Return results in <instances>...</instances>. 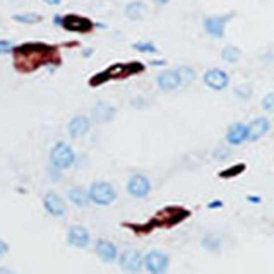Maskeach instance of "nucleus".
<instances>
[{
    "instance_id": "33",
    "label": "nucleus",
    "mask_w": 274,
    "mask_h": 274,
    "mask_svg": "<svg viewBox=\"0 0 274 274\" xmlns=\"http://www.w3.org/2000/svg\"><path fill=\"white\" fill-rule=\"evenodd\" d=\"M0 274H14L10 271V269H7V268H0Z\"/></svg>"
},
{
    "instance_id": "15",
    "label": "nucleus",
    "mask_w": 274,
    "mask_h": 274,
    "mask_svg": "<svg viewBox=\"0 0 274 274\" xmlns=\"http://www.w3.org/2000/svg\"><path fill=\"white\" fill-rule=\"evenodd\" d=\"M158 86L163 91H175L182 84H180V79L175 70H163L158 76Z\"/></svg>"
},
{
    "instance_id": "10",
    "label": "nucleus",
    "mask_w": 274,
    "mask_h": 274,
    "mask_svg": "<svg viewBox=\"0 0 274 274\" xmlns=\"http://www.w3.org/2000/svg\"><path fill=\"white\" fill-rule=\"evenodd\" d=\"M94 252L103 262H115V260L118 259V248H116V245L110 240H98Z\"/></svg>"
},
{
    "instance_id": "19",
    "label": "nucleus",
    "mask_w": 274,
    "mask_h": 274,
    "mask_svg": "<svg viewBox=\"0 0 274 274\" xmlns=\"http://www.w3.org/2000/svg\"><path fill=\"white\" fill-rule=\"evenodd\" d=\"M221 58L228 64H236L242 58V50L235 45H226L221 52Z\"/></svg>"
},
{
    "instance_id": "4",
    "label": "nucleus",
    "mask_w": 274,
    "mask_h": 274,
    "mask_svg": "<svg viewBox=\"0 0 274 274\" xmlns=\"http://www.w3.org/2000/svg\"><path fill=\"white\" fill-rule=\"evenodd\" d=\"M144 268L149 274H164L170 268V257L161 250H149L144 256Z\"/></svg>"
},
{
    "instance_id": "12",
    "label": "nucleus",
    "mask_w": 274,
    "mask_h": 274,
    "mask_svg": "<svg viewBox=\"0 0 274 274\" xmlns=\"http://www.w3.org/2000/svg\"><path fill=\"white\" fill-rule=\"evenodd\" d=\"M91 128V120L88 118L86 115H78L68 122L67 126V130H68V136L78 139V137H82L84 134H88Z\"/></svg>"
},
{
    "instance_id": "9",
    "label": "nucleus",
    "mask_w": 274,
    "mask_h": 274,
    "mask_svg": "<svg viewBox=\"0 0 274 274\" xmlns=\"http://www.w3.org/2000/svg\"><path fill=\"white\" fill-rule=\"evenodd\" d=\"M67 240L72 247L76 248H86L91 242V233L88 232V228L80 226V224H74V226L68 228Z\"/></svg>"
},
{
    "instance_id": "34",
    "label": "nucleus",
    "mask_w": 274,
    "mask_h": 274,
    "mask_svg": "<svg viewBox=\"0 0 274 274\" xmlns=\"http://www.w3.org/2000/svg\"><path fill=\"white\" fill-rule=\"evenodd\" d=\"M248 200H250V202H260V199H259V197H254V196L248 197Z\"/></svg>"
},
{
    "instance_id": "24",
    "label": "nucleus",
    "mask_w": 274,
    "mask_h": 274,
    "mask_svg": "<svg viewBox=\"0 0 274 274\" xmlns=\"http://www.w3.org/2000/svg\"><path fill=\"white\" fill-rule=\"evenodd\" d=\"M134 50L142 52V54H156L158 48L152 45L151 42H139V43H134Z\"/></svg>"
},
{
    "instance_id": "1",
    "label": "nucleus",
    "mask_w": 274,
    "mask_h": 274,
    "mask_svg": "<svg viewBox=\"0 0 274 274\" xmlns=\"http://www.w3.org/2000/svg\"><path fill=\"white\" fill-rule=\"evenodd\" d=\"M76 163V152L68 144L57 142L50 151V166L57 168L58 172L68 170Z\"/></svg>"
},
{
    "instance_id": "35",
    "label": "nucleus",
    "mask_w": 274,
    "mask_h": 274,
    "mask_svg": "<svg viewBox=\"0 0 274 274\" xmlns=\"http://www.w3.org/2000/svg\"><path fill=\"white\" fill-rule=\"evenodd\" d=\"M91 54H92V50H90V48H88V50H84V57H90Z\"/></svg>"
},
{
    "instance_id": "22",
    "label": "nucleus",
    "mask_w": 274,
    "mask_h": 274,
    "mask_svg": "<svg viewBox=\"0 0 274 274\" xmlns=\"http://www.w3.org/2000/svg\"><path fill=\"white\" fill-rule=\"evenodd\" d=\"M14 21L24 22V24H33V22L42 21V16L34 14V12H24V14H16L14 16Z\"/></svg>"
},
{
    "instance_id": "13",
    "label": "nucleus",
    "mask_w": 274,
    "mask_h": 274,
    "mask_svg": "<svg viewBox=\"0 0 274 274\" xmlns=\"http://www.w3.org/2000/svg\"><path fill=\"white\" fill-rule=\"evenodd\" d=\"M62 26L66 28L67 31H78V33H86V31L91 30L92 22L86 18H80V16H74L68 14L62 19Z\"/></svg>"
},
{
    "instance_id": "3",
    "label": "nucleus",
    "mask_w": 274,
    "mask_h": 274,
    "mask_svg": "<svg viewBox=\"0 0 274 274\" xmlns=\"http://www.w3.org/2000/svg\"><path fill=\"white\" fill-rule=\"evenodd\" d=\"M118 266L128 274H137L144 268V256L136 248H127L118 256Z\"/></svg>"
},
{
    "instance_id": "5",
    "label": "nucleus",
    "mask_w": 274,
    "mask_h": 274,
    "mask_svg": "<svg viewBox=\"0 0 274 274\" xmlns=\"http://www.w3.org/2000/svg\"><path fill=\"white\" fill-rule=\"evenodd\" d=\"M233 18H235L233 12H228V14H223V16H209V18H204L202 28L211 38H223L226 24L230 19Z\"/></svg>"
},
{
    "instance_id": "36",
    "label": "nucleus",
    "mask_w": 274,
    "mask_h": 274,
    "mask_svg": "<svg viewBox=\"0 0 274 274\" xmlns=\"http://www.w3.org/2000/svg\"><path fill=\"white\" fill-rule=\"evenodd\" d=\"M156 2H158V4H168L170 0H156Z\"/></svg>"
},
{
    "instance_id": "25",
    "label": "nucleus",
    "mask_w": 274,
    "mask_h": 274,
    "mask_svg": "<svg viewBox=\"0 0 274 274\" xmlns=\"http://www.w3.org/2000/svg\"><path fill=\"white\" fill-rule=\"evenodd\" d=\"M230 154H232V151H230L228 148H224V146H220V148H216L214 151H212V158H214L216 161H224V160H228V158H230Z\"/></svg>"
},
{
    "instance_id": "21",
    "label": "nucleus",
    "mask_w": 274,
    "mask_h": 274,
    "mask_svg": "<svg viewBox=\"0 0 274 274\" xmlns=\"http://www.w3.org/2000/svg\"><path fill=\"white\" fill-rule=\"evenodd\" d=\"M202 247L208 252H220L221 248V238L216 235H206L202 238Z\"/></svg>"
},
{
    "instance_id": "17",
    "label": "nucleus",
    "mask_w": 274,
    "mask_h": 274,
    "mask_svg": "<svg viewBox=\"0 0 274 274\" xmlns=\"http://www.w3.org/2000/svg\"><path fill=\"white\" fill-rule=\"evenodd\" d=\"M67 196H68V200H70L74 206H78V208H86V206L90 204V196H88V190L84 187H79V185L68 188Z\"/></svg>"
},
{
    "instance_id": "32",
    "label": "nucleus",
    "mask_w": 274,
    "mask_h": 274,
    "mask_svg": "<svg viewBox=\"0 0 274 274\" xmlns=\"http://www.w3.org/2000/svg\"><path fill=\"white\" fill-rule=\"evenodd\" d=\"M151 66H164V60H152Z\"/></svg>"
},
{
    "instance_id": "8",
    "label": "nucleus",
    "mask_w": 274,
    "mask_h": 274,
    "mask_svg": "<svg viewBox=\"0 0 274 274\" xmlns=\"http://www.w3.org/2000/svg\"><path fill=\"white\" fill-rule=\"evenodd\" d=\"M204 84L214 91H223L230 84V76L221 68H209L204 74Z\"/></svg>"
},
{
    "instance_id": "26",
    "label": "nucleus",
    "mask_w": 274,
    "mask_h": 274,
    "mask_svg": "<svg viewBox=\"0 0 274 274\" xmlns=\"http://www.w3.org/2000/svg\"><path fill=\"white\" fill-rule=\"evenodd\" d=\"M262 108H264L266 112H271V114H274V91L268 92V94L264 96Z\"/></svg>"
},
{
    "instance_id": "28",
    "label": "nucleus",
    "mask_w": 274,
    "mask_h": 274,
    "mask_svg": "<svg viewBox=\"0 0 274 274\" xmlns=\"http://www.w3.org/2000/svg\"><path fill=\"white\" fill-rule=\"evenodd\" d=\"M7 252H9V245H7L2 238H0V259H2V257L6 256Z\"/></svg>"
},
{
    "instance_id": "18",
    "label": "nucleus",
    "mask_w": 274,
    "mask_h": 274,
    "mask_svg": "<svg viewBox=\"0 0 274 274\" xmlns=\"http://www.w3.org/2000/svg\"><path fill=\"white\" fill-rule=\"evenodd\" d=\"M148 12V6L140 0H136V2H130L128 6L126 7V16L132 21H139L146 16Z\"/></svg>"
},
{
    "instance_id": "27",
    "label": "nucleus",
    "mask_w": 274,
    "mask_h": 274,
    "mask_svg": "<svg viewBox=\"0 0 274 274\" xmlns=\"http://www.w3.org/2000/svg\"><path fill=\"white\" fill-rule=\"evenodd\" d=\"M12 48H14V45H12V42H7V40H0V55L9 54Z\"/></svg>"
},
{
    "instance_id": "31",
    "label": "nucleus",
    "mask_w": 274,
    "mask_h": 274,
    "mask_svg": "<svg viewBox=\"0 0 274 274\" xmlns=\"http://www.w3.org/2000/svg\"><path fill=\"white\" fill-rule=\"evenodd\" d=\"M45 4H48V6H60L62 4V0H43Z\"/></svg>"
},
{
    "instance_id": "14",
    "label": "nucleus",
    "mask_w": 274,
    "mask_h": 274,
    "mask_svg": "<svg viewBox=\"0 0 274 274\" xmlns=\"http://www.w3.org/2000/svg\"><path fill=\"white\" fill-rule=\"evenodd\" d=\"M247 137H248L247 126L242 122H236V124H233V126H230L228 132H226V140H228V144H232V146H240V144H244L245 140H247Z\"/></svg>"
},
{
    "instance_id": "11",
    "label": "nucleus",
    "mask_w": 274,
    "mask_h": 274,
    "mask_svg": "<svg viewBox=\"0 0 274 274\" xmlns=\"http://www.w3.org/2000/svg\"><path fill=\"white\" fill-rule=\"evenodd\" d=\"M269 128H271V122H269L266 116H257V118H254L247 126V130H248L247 140H252L254 142V140L260 139V137H264L268 134Z\"/></svg>"
},
{
    "instance_id": "16",
    "label": "nucleus",
    "mask_w": 274,
    "mask_h": 274,
    "mask_svg": "<svg viewBox=\"0 0 274 274\" xmlns=\"http://www.w3.org/2000/svg\"><path fill=\"white\" fill-rule=\"evenodd\" d=\"M116 110L115 106H112L110 103H98L92 110V120L96 122H110L112 118L115 116Z\"/></svg>"
},
{
    "instance_id": "6",
    "label": "nucleus",
    "mask_w": 274,
    "mask_h": 274,
    "mask_svg": "<svg viewBox=\"0 0 274 274\" xmlns=\"http://www.w3.org/2000/svg\"><path fill=\"white\" fill-rule=\"evenodd\" d=\"M127 192L128 196L136 197V199H144V197L151 192V182H149V178L146 175H142V173H134V175L128 176Z\"/></svg>"
},
{
    "instance_id": "20",
    "label": "nucleus",
    "mask_w": 274,
    "mask_h": 274,
    "mask_svg": "<svg viewBox=\"0 0 274 274\" xmlns=\"http://www.w3.org/2000/svg\"><path fill=\"white\" fill-rule=\"evenodd\" d=\"M176 76L180 79V84H190L196 80V70L192 67H187V66H182L176 68Z\"/></svg>"
},
{
    "instance_id": "23",
    "label": "nucleus",
    "mask_w": 274,
    "mask_h": 274,
    "mask_svg": "<svg viewBox=\"0 0 274 274\" xmlns=\"http://www.w3.org/2000/svg\"><path fill=\"white\" fill-rule=\"evenodd\" d=\"M252 86L250 84H238V86L235 88V96L236 98H240V100H250L252 98Z\"/></svg>"
},
{
    "instance_id": "30",
    "label": "nucleus",
    "mask_w": 274,
    "mask_h": 274,
    "mask_svg": "<svg viewBox=\"0 0 274 274\" xmlns=\"http://www.w3.org/2000/svg\"><path fill=\"white\" fill-rule=\"evenodd\" d=\"M221 206H223V202H221V200H212V202L208 204V208L209 209H214V208H221Z\"/></svg>"
},
{
    "instance_id": "2",
    "label": "nucleus",
    "mask_w": 274,
    "mask_h": 274,
    "mask_svg": "<svg viewBox=\"0 0 274 274\" xmlns=\"http://www.w3.org/2000/svg\"><path fill=\"white\" fill-rule=\"evenodd\" d=\"M88 196H90V202L96 206H110L116 199V190L114 185L98 180V182L91 184V187L88 188Z\"/></svg>"
},
{
    "instance_id": "7",
    "label": "nucleus",
    "mask_w": 274,
    "mask_h": 274,
    "mask_svg": "<svg viewBox=\"0 0 274 274\" xmlns=\"http://www.w3.org/2000/svg\"><path fill=\"white\" fill-rule=\"evenodd\" d=\"M43 208L50 216L60 218L67 214V204L66 200L60 197L57 192H48V194L43 197Z\"/></svg>"
},
{
    "instance_id": "29",
    "label": "nucleus",
    "mask_w": 274,
    "mask_h": 274,
    "mask_svg": "<svg viewBox=\"0 0 274 274\" xmlns=\"http://www.w3.org/2000/svg\"><path fill=\"white\" fill-rule=\"evenodd\" d=\"M242 170H244V164H238V166H236V170H232V172H224V173H223V176L236 175V173H240Z\"/></svg>"
}]
</instances>
